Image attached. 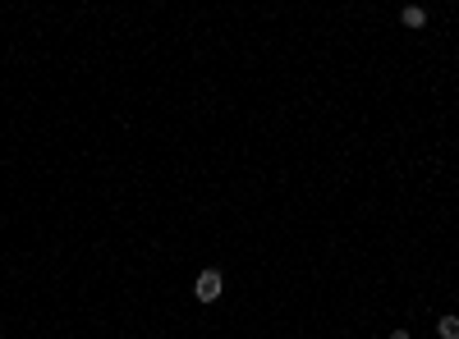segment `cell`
<instances>
[{
	"mask_svg": "<svg viewBox=\"0 0 459 339\" xmlns=\"http://www.w3.org/2000/svg\"><path fill=\"white\" fill-rule=\"evenodd\" d=\"M436 339H459V316H441L436 321Z\"/></svg>",
	"mask_w": 459,
	"mask_h": 339,
	"instance_id": "3",
	"label": "cell"
},
{
	"mask_svg": "<svg viewBox=\"0 0 459 339\" xmlns=\"http://www.w3.org/2000/svg\"><path fill=\"white\" fill-rule=\"evenodd\" d=\"M391 339H413V335H409V330H391Z\"/></svg>",
	"mask_w": 459,
	"mask_h": 339,
	"instance_id": "4",
	"label": "cell"
},
{
	"mask_svg": "<svg viewBox=\"0 0 459 339\" xmlns=\"http://www.w3.org/2000/svg\"><path fill=\"white\" fill-rule=\"evenodd\" d=\"M221 289H225V280H221V271H203L198 275V284H193V293H198V302H216Z\"/></svg>",
	"mask_w": 459,
	"mask_h": 339,
	"instance_id": "1",
	"label": "cell"
},
{
	"mask_svg": "<svg viewBox=\"0 0 459 339\" xmlns=\"http://www.w3.org/2000/svg\"><path fill=\"white\" fill-rule=\"evenodd\" d=\"M400 23H404V28H413V32H418V28L427 23V10H422V5H404V10H400Z\"/></svg>",
	"mask_w": 459,
	"mask_h": 339,
	"instance_id": "2",
	"label": "cell"
}]
</instances>
